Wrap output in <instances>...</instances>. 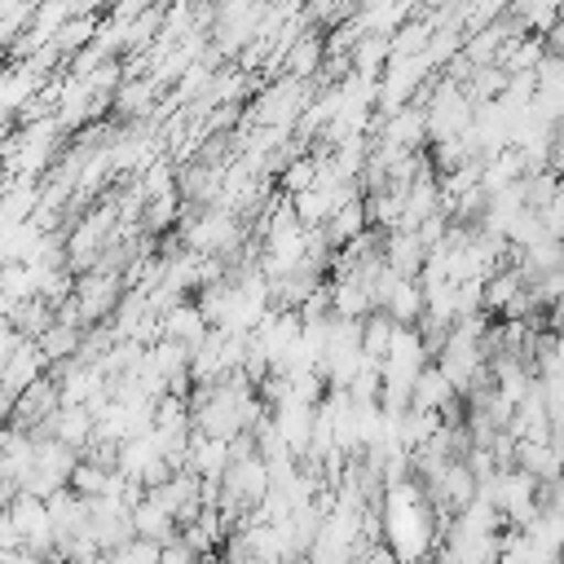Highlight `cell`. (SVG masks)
<instances>
[{"label": "cell", "instance_id": "obj_1", "mask_svg": "<svg viewBox=\"0 0 564 564\" xmlns=\"http://www.w3.org/2000/svg\"><path fill=\"white\" fill-rule=\"evenodd\" d=\"M123 295H128V282H123V273H110V269H84L70 282V300H75V313L84 326L110 322Z\"/></svg>", "mask_w": 564, "mask_h": 564}, {"label": "cell", "instance_id": "obj_2", "mask_svg": "<svg viewBox=\"0 0 564 564\" xmlns=\"http://www.w3.org/2000/svg\"><path fill=\"white\" fill-rule=\"evenodd\" d=\"M57 405H62V397H57V375H40L35 383H26V388L13 397L4 423L18 427V432H31V436H35V432L48 423V414H53Z\"/></svg>", "mask_w": 564, "mask_h": 564}, {"label": "cell", "instance_id": "obj_3", "mask_svg": "<svg viewBox=\"0 0 564 564\" xmlns=\"http://www.w3.org/2000/svg\"><path fill=\"white\" fill-rule=\"evenodd\" d=\"M44 79H48V75H44V70H35L26 57L4 62V66H0V110L18 119V110H22V106L44 88Z\"/></svg>", "mask_w": 564, "mask_h": 564}, {"label": "cell", "instance_id": "obj_4", "mask_svg": "<svg viewBox=\"0 0 564 564\" xmlns=\"http://www.w3.org/2000/svg\"><path fill=\"white\" fill-rule=\"evenodd\" d=\"M379 256H383V264L392 269V273H401V278H419V269H423V256H427V247L419 242V234L414 229H388V234H379Z\"/></svg>", "mask_w": 564, "mask_h": 564}, {"label": "cell", "instance_id": "obj_5", "mask_svg": "<svg viewBox=\"0 0 564 564\" xmlns=\"http://www.w3.org/2000/svg\"><path fill=\"white\" fill-rule=\"evenodd\" d=\"M40 432H48V436H57L62 445H70L75 454H84V449L93 445V410H88V405H57Z\"/></svg>", "mask_w": 564, "mask_h": 564}, {"label": "cell", "instance_id": "obj_6", "mask_svg": "<svg viewBox=\"0 0 564 564\" xmlns=\"http://www.w3.org/2000/svg\"><path fill=\"white\" fill-rule=\"evenodd\" d=\"M207 330H212V322L203 317V308H198L194 300H176V304L159 317V335H163V339H176V344H185V348H194Z\"/></svg>", "mask_w": 564, "mask_h": 564}, {"label": "cell", "instance_id": "obj_7", "mask_svg": "<svg viewBox=\"0 0 564 564\" xmlns=\"http://www.w3.org/2000/svg\"><path fill=\"white\" fill-rule=\"evenodd\" d=\"M370 229V216H366V203H361V194L357 198H348L344 207H335L326 220H322V238L330 242V247H348L357 234H366Z\"/></svg>", "mask_w": 564, "mask_h": 564}, {"label": "cell", "instance_id": "obj_8", "mask_svg": "<svg viewBox=\"0 0 564 564\" xmlns=\"http://www.w3.org/2000/svg\"><path fill=\"white\" fill-rule=\"evenodd\" d=\"M454 397H458V392H454V383L441 375V366H436V361H427V366L419 370L414 388H410V410H432V414H441Z\"/></svg>", "mask_w": 564, "mask_h": 564}, {"label": "cell", "instance_id": "obj_9", "mask_svg": "<svg viewBox=\"0 0 564 564\" xmlns=\"http://www.w3.org/2000/svg\"><path fill=\"white\" fill-rule=\"evenodd\" d=\"M282 70L291 75V79H308L322 62H326V44H322V35L317 31H304V35H295L286 48H282Z\"/></svg>", "mask_w": 564, "mask_h": 564}, {"label": "cell", "instance_id": "obj_10", "mask_svg": "<svg viewBox=\"0 0 564 564\" xmlns=\"http://www.w3.org/2000/svg\"><path fill=\"white\" fill-rule=\"evenodd\" d=\"M383 313L397 326H419V317H423V282L419 278H397L388 300H383Z\"/></svg>", "mask_w": 564, "mask_h": 564}, {"label": "cell", "instance_id": "obj_11", "mask_svg": "<svg viewBox=\"0 0 564 564\" xmlns=\"http://www.w3.org/2000/svg\"><path fill=\"white\" fill-rule=\"evenodd\" d=\"M132 533H137V538H150V542H167V538H176L181 529H176V520H172L150 494H141V498L132 502Z\"/></svg>", "mask_w": 564, "mask_h": 564}, {"label": "cell", "instance_id": "obj_12", "mask_svg": "<svg viewBox=\"0 0 564 564\" xmlns=\"http://www.w3.org/2000/svg\"><path fill=\"white\" fill-rule=\"evenodd\" d=\"M35 344L44 348V357H48V366L53 361H70L75 352H79V344H84V326H75V322H62V317H53L40 335H35Z\"/></svg>", "mask_w": 564, "mask_h": 564}, {"label": "cell", "instance_id": "obj_13", "mask_svg": "<svg viewBox=\"0 0 564 564\" xmlns=\"http://www.w3.org/2000/svg\"><path fill=\"white\" fill-rule=\"evenodd\" d=\"M313 181H317V154H300V159L282 163V189H286V194H300V189H308Z\"/></svg>", "mask_w": 564, "mask_h": 564}, {"label": "cell", "instance_id": "obj_14", "mask_svg": "<svg viewBox=\"0 0 564 564\" xmlns=\"http://www.w3.org/2000/svg\"><path fill=\"white\" fill-rule=\"evenodd\" d=\"M203 555L176 533V538H167V542H159V564H198Z\"/></svg>", "mask_w": 564, "mask_h": 564}, {"label": "cell", "instance_id": "obj_15", "mask_svg": "<svg viewBox=\"0 0 564 564\" xmlns=\"http://www.w3.org/2000/svg\"><path fill=\"white\" fill-rule=\"evenodd\" d=\"M198 564H225V560H220V555H203Z\"/></svg>", "mask_w": 564, "mask_h": 564}, {"label": "cell", "instance_id": "obj_16", "mask_svg": "<svg viewBox=\"0 0 564 564\" xmlns=\"http://www.w3.org/2000/svg\"><path fill=\"white\" fill-rule=\"evenodd\" d=\"M326 4H330V0H313V9H326Z\"/></svg>", "mask_w": 564, "mask_h": 564}, {"label": "cell", "instance_id": "obj_17", "mask_svg": "<svg viewBox=\"0 0 564 564\" xmlns=\"http://www.w3.org/2000/svg\"><path fill=\"white\" fill-rule=\"evenodd\" d=\"M185 4H207V0H185Z\"/></svg>", "mask_w": 564, "mask_h": 564}, {"label": "cell", "instance_id": "obj_18", "mask_svg": "<svg viewBox=\"0 0 564 564\" xmlns=\"http://www.w3.org/2000/svg\"><path fill=\"white\" fill-rule=\"evenodd\" d=\"M0 189H4V172H0Z\"/></svg>", "mask_w": 564, "mask_h": 564}]
</instances>
